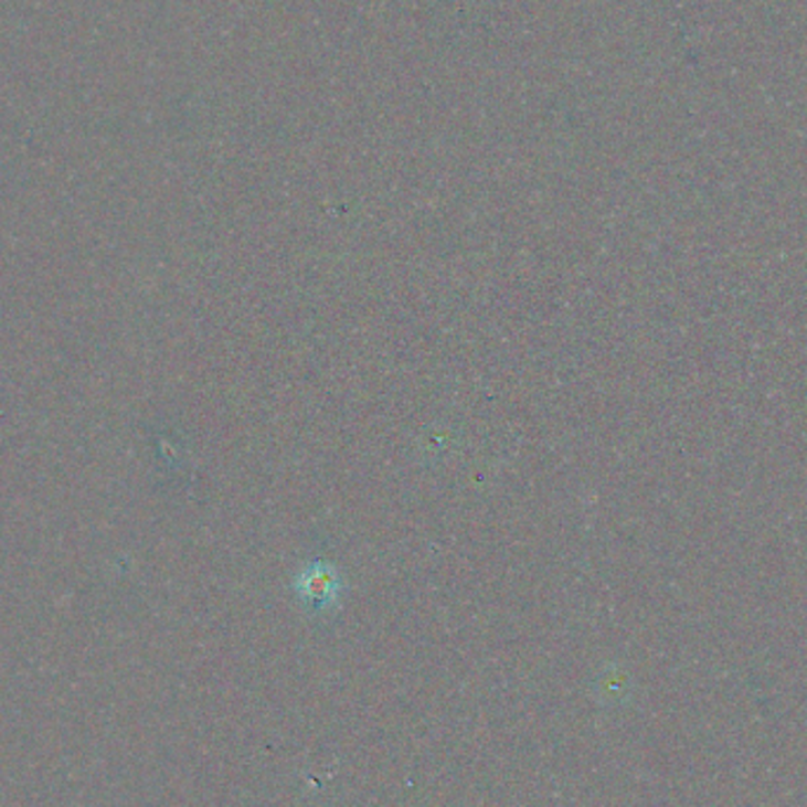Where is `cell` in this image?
I'll use <instances>...</instances> for the list:
<instances>
[{"instance_id": "obj_1", "label": "cell", "mask_w": 807, "mask_h": 807, "mask_svg": "<svg viewBox=\"0 0 807 807\" xmlns=\"http://www.w3.org/2000/svg\"><path fill=\"white\" fill-rule=\"evenodd\" d=\"M294 591L302 607L312 614L331 612L342 595V576L333 564L315 560L305 564L294 578Z\"/></svg>"}]
</instances>
